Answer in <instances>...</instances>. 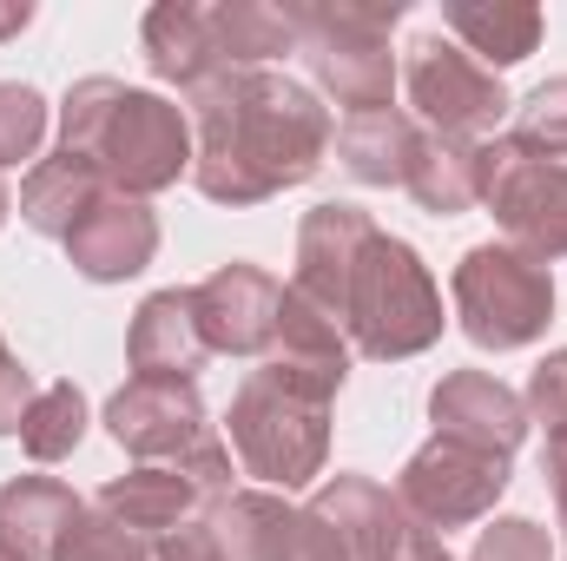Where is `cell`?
I'll return each mask as SVG.
<instances>
[{
  "label": "cell",
  "mask_w": 567,
  "mask_h": 561,
  "mask_svg": "<svg viewBox=\"0 0 567 561\" xmlns=\"http://www.w3.org/2000/svg\"><path fill=\"white\" fill-rule=\"evenodd\" d=\"M60 152L100 165V178L120 198L172 192L192 172V159H198L192 113L172 106L165 93L113 80V73H93V80L66 86V100H60Z\"/></svg>",
  "instance_id": "2"
},
{
  "label": "cell",
  "mask_w": 567,
  "mask_h": 561,
  "mask_svg": "<svg viewBox=\"0 0 567 561\" xmlns=\"http://www.w3.org/2000/svg\"><path fill=\"white\" fill-rule=\"evenodd\" d=\"M403 192L435 212V218H462L482 205L488 192V140H449V133H423L416 165L403 178Z\"/></svg>",
  "instance_id": "22"
},
{
  "label": "cell",
  "mask_w": 567,
  "mask_h": 561,
  "mask_svg": "<svg viewBox=\"0 0 567 561\" xmlns=\"http://www.w3.org/2000/svg\"><path fill=\"white\" fill-rule=\"evenodd\" d=\"M66 258H73V272L86 284L140 278L145 265L158 258V218H152V205H145V198H120V192L100 198V205L73 225Z\"/></svg>",
  "instance_id": "17"
},
{
  "label": "cell",
  "mask_w": 567,
  "mask_h": 561,
  "mask_svg": "<svg viewBox=\"0 0 567 561\" xmlns=\"http://www.w3.org/2000/svg\"><path fill=\"white\" fill-rule=\"evenodd\" d=\"M33 397H40L33 370H27L20 357H7V364H0V436H20V422H27V410H33Z\"/></svg>",
  "instance_id": "34"
},
{
  "label": "cell",
  "mask_w": 567,
  "mask_h": 561,
  "mask_svg": "<svg viewBox=\"0 0 567 561\" xmlns=\"http://www.w3.org/2000/svg\"><path fill=\"white\" fill-rule=\"evenodd\" d=\"M152 561H225L212 522H205V509H198L192 522H178L172 536H158V542H152Z\"/></svg>",
  "instance_id": "33"
},
{
  "label": "cell",
  "mask_w": 567,
  "mask_h": 561,
  "mask_svg": "<svg viewBox=\"0 0 567 561\" xmlns=\"http://www.w3.org/2000/svg\"><path fill=\"white\" fill-rule=\"evenodd\" d=\"M343 337L357 357L370 364H403V357H423L429 344L442 337V284L429 278L423 252L377 232L350 272L343 290Z\"/></svg>",
  "instance_id": "4"
},
{
  "label": "cell",
  "mask_w": 567,
  "mask_h": 561,
  "mask_svg": "<svg viewBox=\"0 0 567 561\" xmlns=\"http://www.w3.org/2000/svg\"><path fill=\"white\" fill-rule=\"evenodd\" d=\"M508 140L535 159H561L567 165V73L561 80H542L528 100H515V133Z\"/></svg>",
  "instance_id": "28"
},
{
  "label": "cell",
  "mask_w": 567,
  "mask_h": 561,
  "mask_svg": "<svg viewBox=\"0 0 567 561\" xmlns=\"http://www.w3.org/2000/svg\"><path fill=\"white\" fill-rule=\"evenodd\" d=\"M310 509L343 536L350 561H403L410 536H416V522L396 502V489H383L377 476H350V469L323 476V489L310 496Z\"/></svg>",
  "instance_id": "15"
},
{
  "label": "cell",
  "mask_w": 567,
  "mask_h": 561,
  "mask_svg": "<svg viewBox=\"0 0 567 561\" xmlns=\"http://www.w3.org/2000/svg\"><path fill=\"white\" fill-rule=\"evenodd\" d=\"M410 13V0H297L303 67L323 100L350 113H383L403 86V60L390 53V27Z\"/></svg>",
  "instance_id": "3"
},
{
  "label": "cell",
  "mask_w": 567,
  "mask_h": 561,
  "mask_svg": "<svg viewBox=\"0 0 567 561\" xmlns=\"http://www.w3.org/2000/svg\"><path fill=\"white\" fill-rule=\"evenodd\" d=\"M225 442L238 456V476H251L271 496H290V489L317 482L323 462H330V404H317V397L278 384V377L251 370L231 390Z\"/></svg>",
  "instance_id": "5"
},
{
  "label": "cell",
  "mask_w": 567,
  "mask_h": 561,
  "mask_svg": "<svg viewBox=\"0 0 567 561\" xmlns=\"http://www.w3.org/2000/svg\"><path fill=\"white\" fill-rule=\"evenodd\" d=\"M27 27H33V7H27V0H7V7H0V40H13V33H27Z\"/></svg>",
  "instance_id": "37"
},
{
  "label": "cell",
  "mask_w": 567,
  "mask_h": 561,
  "mask_svg": "<svg viewBox=\"0 0 567 561\" xmlns=\"http://www.w3.org/2000/svg\"><path fill=\"white\" fill-rule=\"evenodd\" d=\"M377 238V218L350 198H323L303 212L297 225V272H290V290L310 297L317 310L343 317V290H350V272L363 258V245Z\"/></svg>",
  "instance_id": "12"
},
{
  "label": "cell",
  "mask_w": 567,
  "mask_h": 561,
  "mask_svg": "<svg viewBox=\"0 0 567 561\" xmlns=\"http://www.w3.org/2000/svg\"><path fill=\"white\" fill-rule=\"evenodd\" d=\"M47 145V100L20 80H0V172Z\"/></svg>",
  "instance_id": "30"
},
{
  "label": "cell",
  "mask_w": 567,
  "mask_h": 561,
  "mask_svg": "<svg viewBox=\"0 0 567 561\" xmlns=\"http://www.w3.org/2000/svg\"><path fill=\"white\" fill-rule=\"evenodd\" d=\"M198 304V330L212 344V357H271L278 344V310L284 284L265 265H218L205 284H192Z\"/></svg>",
  "instance_id": "11"
},
{
  "label": "cell",
  "mask_w": 567,
  "mask_h": 561,
  "mask_svg": "<svg viewBox=\"0 0 567 561\" xmlns=\"http://www.w3.org/2000/svg\"><path fill=\"white\" fill-rule=\"evenodd\" d=\"M482 205L495 212V225L508 232L515 252L555 265L567 258V165L561 159H535L508 140H488V192Z\"/></svg>",
  "instance_id": "9"
},
{
  "label": "cell",
  "mask_w": 567,
  "mask_h": 561,
  "mask_svg": "<svg viewBox=\"0 0 567 561\" xmlns=\"http://www.w3.org/2000/svg\"><path fill=\"white\" fill-rule=\"evenodd\" d=\"M140 47H145V67H152L165 86H178V93H198L205 80L225 73L218 40H212V7H192V0H158V7H145Z\"/></svg>",
  "instance_id": "18"
},
{
  "label": "cell",
  "mask_w": 567,
  "mask_h": 561,
  "mask_svg": "<svg viewBox=\"0 0 567 561\" xmlns=\"http://www.w3.org/2000/svg\"><path fill=\"white\" fill-rule=\"evenodd\" d=\"M449 297H455V324L475 350H528L548 337L555 324V272L528 252L502 245H468L462 265L449 272Z\"/></svg>",
  "instance_id": "6"
},
{
  "label": "cell",
  "mask_w": 567,
  "mask_h": 561,
  "mask_svg": "<svg viewBox=\"0 0 567 561\" xmlns=\"http://www.w3.org/2000/svg\"><path fill=\"white\" fill-rule=\"evenodd\" d=\"M561 561H567V549H561Z\"/></svg>",
  "instance_id": "40"
},
{
  "label": "cell",
  "mask_w": 567,
  "mask_h": 561,
  "mask_svg": "<svg viewBox=\"0 0 567 561\" xmlns=\"http://www.w3.org/2000/svg\"><path fill=\"white\" fill-rule=\"evenodd\" d=\"M13 218V192H7V178H0V225Z\"/></svg>",
  "instance_id": "38"
},
{
  "label": "cell",
  "mask_w": 567,
  "mask_h": 561,
  "mask_svg": "<svg viewBox=\"0 0 567 561\" xmlns=\"http://www.w3.org/2000/svg\"><path fill=\"white\" fill-rule=\"evenodd\" d=\"M86 397H80V384H40V397H33V410L20 422V449L33 456V462H66L80 442H86Z\"/></svg>",
  "instance_id": "27"
},
{
  "label": "cell",
  "mask_w": 567,
  "mask_h": 561,
  "mask_svg": "<svg viewBox=\"0 0 567 561\" xmlns=\"http://www.w3.org/2000/svg\"><path fill=\"white\" fill-rule=\"evenodd\" d=\"M100 198H113V185L100 178V165H86V159H73V152H53V159H33V172L20 178V218L40 232V238H73V225L100 205Z\"/></svg>",
  "instance_id": "23"
},
{
  "label": "cell",
  "mask_w": 567,
  "mask_h": 561,
  "mask_svg": "<svg viewBox=\"0 0 567 561\" xmlns=\"http://www.w3.org/2000/svg\"><path fill=\"white\" fill-rule=\"evenodd\" d=\"M7 357H13V350H7V337H0V364H7Z\"/></svg>",
  "instance_id": "39"
},
{
  "label": "cell",
  "mask_w": 567,
  "mask_h": 561,
  "mask_svg": "<svg viewBox=\"0 0 567 561\" xmlns=\"http://www.w3.org/2000/svg\"><path fill=\"white\" fill-rule=\"evenodd\" d=\"M502 496H508V456H482V449H462L442 436H429L396 476V502L429 536H449V529L495 516Z\"/></svg>",
  "instance_id": "8"
},
{
  "label": "cell",
  "mask_w": 567,
  "mask_h": 561,
  "mask_svg": "<svg viewBox=\"0 0 567 561\" xmlns=\"http://www.w3.org/2000/svg\"><path fill=\"white\" fill-rule=\"evenodd\" d=\"M416 145L423 126L403 113V106H383V113H350L337 126V159L357 185H403L410 165H416Z\"/></svg>",
  "instance_id": "25"
},
{
  "label": "cell",
  "mask_w": 567,
  "mask_h": 561,
  "mask_svg": "<svg viewBox=\"0 0 567 561\" xmlns=\"http://www.w3.org/2000/svg\"><path fill=\"white\" fill-rule=\"evenodd\" d=\"M468 561H561L548 529L528 522V516H502L495 529H482V542L468 549Z\"/></svg>",
  "instance_id": "32"
},
{
  "label": "cell",
  "mask_w": 567,
  "mask_h": 561,
  "mask_svg": "<svg viewBox=\"0 0 567 561\" xmlns=\"http://www.w3.org/2000/svg\"><path fill=\"white\" fill-rule=\"evenodd\" d=\"M106 436H113L126 456H140V462H178V456H192V449L212 436V417H205L198 384L133 377V384L113 390V404H106Z\"/></svg>",
  "instance_id": "10"
},
{
  "label": "cell",
  "mask_w": 567,
  "mask_h": 561,
  "mask_svg": "<svg viewBox=\"0 0 567 561\" xmlns=\"http://www.w3.org/2000/svg\"><path fill=\"white\" fill-rule=\"evenodd\" d=\"M403 561H455V555L442 549V536H429V529H416V536H410V549H403Z\"/></svg>",
  "instance_id": "36"
},
{
  "label": "cell",
  "mask_w": 567,
  "mask_h": 561,
  "mask_svg": "<svg viewBox=\"0 0 567 561\" xmlns=\"http://www.w3.org/2000/svg\"><path fill=\"white\" fill-rule=\"evenodd\" d=\"M548 489H555V516L567 536V449H548Z\"/></svg>",
  "instance_id": "35"
},
{
  "label": "cell",
  "mask_w": 567,
  "mask_h": 561,
  "mask_svg": "<svg viewBox=\"0 0 567 561\" xmlns=\"http://www.w3.org/2000/svg\"><path fill=\"white\" fill-rule=\"evenodd\" d=\"M212 40H218V60L225 73H271V60L297 53L303 33H297V0H225L212 7Z\"/></svg>",
  "instance_id": "24"
},
{
  "label": "cell",
  "mask_w": 567,
  "mask_h": 561,
  "mask_svg": "<svg viewBox=\"0 0 567 561\" xmlns=\"http://www.w3.org/2000/svg\"><path fill=\"white\" fill-rule=\"evenodd\" d=\"M93 509H106V516L126 522L133 536H172L178 522H192V516L205 509V496L192 489L185 462H140V469L113 476Z\"/></svg>",
  "instance_id": "21"
},
{
  "label": "cell",
  "mask_w": 567,
  "mask_h": 561,
  "mask_svg": "<svg viewBox=\"0 0 567 561\" xmlns=\"http://www.w3.org/2000/svg\"><path fill=\"white\" fill-rule=\"evenodd\" d=\"M297 516L303 509L271 496V489H238V496L205 509L225 561H284L290 555V536H297Z\"/></svg>",
  "instance_id": "26"
},
{
  "label": "cell",
  "mask_w": 567,
  "mask_h": 561,
  "mask_svg": "<svg viewBox=\"0 0 567 561\" xmlns=\"http://www.w3.org/2000/svg\"><path fill=\"white\" fill-rule=\"evenodd\" d=\"M192 113V178L212 205H265L290 185H310L337 145L330 106L284 73H218L185 93Z\"/></svg>",
  "instance_id": "1"
},
{
  "label": "cell",
  "mask_w": 567,
  "mask_h": 561,
  "mask_svg": "<svg viewBox=\"0 0 567 561\" xmlns=\"http://www.w3.org/2000/svg\"><path fill=\"white\" fill-rule=\"evenodd\" d=\"M53 561H152V542L145 536H133L126 522H113L106 509H80V522L60 536V549H53Z\"/></svg>",
  "instance_id": "29"
},
{
  "label": "cell",
  "mask_w": 567,
  "mask_h": 561,
  "mask_svg": "<svg viewBox=\"0 0 567 561\" xmlns=\"http://www.w3.org/2000/svg\"><path fill=\"white\" fill-rule=\"evenodd\" d=\"M442 27H449V40H455L462 53H475L488 73L522 67V60L542 47V33H548L542 7H528V0H442Z\"/></svg>",
  "instance_id": "20"
},
{
  "label": "cell",
  "mask_w": 567,
  "mask_h": 561,
  "mask_svg": "<svg viewBox=\"0 0 567 561\" xmlns=\"http://www.w3.org/2000/svg\"><path fill=\"white\" fill-rule=\"evenodd\" d=\"M350 357H357V350H350L343 324L284 284L278 344H271V357H265V377H278V384L317 397V404H337V390H343V377H350Z\"/></svg>",
  "instance_id": "14"
},
{
  "label": "cell",
  "mask_w": 567,
  "mask_h": 561,
  "mask_svg": "<svg viewBox=\"0 0 567 561\" xmlns=\"http://www.w3.org/2000/svg\"><path fill=\"white\" fill-rule=\"evenodd\" d=\"M80 509L86 502L60 476H13L0 489V561H53Z\"/></svg>",
  "instance_id": "19"
},
{
  "label": "cell",
  "mask_w": 567,
  "mask_h": 561,
  "mask_svg": "<svg viewBox=\"0 0 567 561\" xmlns=\"http://www.w3.org/2000/svg\"><path fill=\"white\" fill-rule=\"evenodd\" d=\"M403 93H410L423 133H449V140H488L515 113L502 73H488L475 53H462L449 33H416L403 47Z\"/></svg>",
  "instance_id": "7"
},
{
  "label": "cell",
  "mask_w": 567,
  "mask_h": 561,
  "mask_svg": "<svg viewBox=\"0 0 567 561\" xmlns=\"http://www.w3.org/2000/svg\"><path fill=\"white\" fill-rule=\"evenodd\" d=\"M126 364H133V377L198 384V370L212 364V344H205V330H198V304H192V290H185V284L152 290L140 310H133Z\"/></svg>",
  "instance_id": "16"
},
{
  "label": "cell",
  "mask_w": 567,
  "mask_h": 561,
  "mask_svg": "<svg viewBox=\"0 0 567 561\" xmlns=\"http://www.w3.org/2000/svg\"><path fill=\"white\" fill-rule=\"evenodd\" d=\"M522 404H528V429H542L548 449H567V350H548L535 364Z\"/></svg>",
  "instance_id": "31"
},
{
  "label": "cell",
  "mask_w": 567,
  "mask_h": 561,
  "mask_svg": "<svg viewBox=\"0 0 567 561\" xmlns=\"http://www.w3.org/2000/svg\"><path fill=\"white\" fill-rule=\"evenodd\" d=\"M429 422L442 442H462L482 456H515L528 436V404L488 370H449L429 390Z\"/></svg>",
  "instance_id": "13"
}]
</instances>
